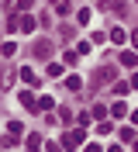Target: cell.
Segmentation results:
<instances>
[{
  "instance_id": "4dcf8cb0",
  "label": "cell",
  "mask_w": 138,
  "mask_h": 152,
  "mask_svg": "<svg viewBox=\"0 0 138 152\" xmlns=\"http://www.w3.org/2000/svg\"><path fill=\"white\" fill-rule=\"evenodd\" d=\"M135 152H138V138H135Z\"/></svg>"
},
{
  "instance_id": "6da1fadb",
  "label": "cell",
  "mask_w": 138,
  "mask_h": 152,
  "mask_svg": "<svg viewBox=\"0 0 138 152\" xmlns=\"http://www.w3.org/2000/svg\"><path fill=\"white\" fill-rule=\"evenodd\" d=\"M83 138H86V128H73V132L62 135V149H76V145H83Z\"/></svg>"
},
{
  "instance_id": "d6986e66",
  "label": "cell",
  "mask_w": 138,
  "mask_h": 152,
  "mask_svg": "<svg viewBox=\"0 0 138 152\" xmlns=\"http://www.w3.org/2000/svg\"><path fill=\"white\" fill-rule=\"evenodd\" d=\"M18 73H21V69H18ZM18 73H7V76H4V90H10V86H14V80H18Z\"/></svg>"
},
{
  "instance_id": "83f0119b",
  "label": "cell",
  "mask_w": 138,
  "mask_h": 152,
  "mask_svg": "<svg viewBox=\"0 0 138 152\" xmlns=\"http://www.w3.org/2000/svg\"><path fill=\"white\" fill-rule=\"evenodd\" d=\"M131 90H138V73H135V76H131Z\"/></svg>"
},
{
  "instance_id": "e0dca14e",
  "label": "cell",
  "mask_w": 138,
  "mask_h": 152,
  "mask_svg": "<svg viewBox=\"0 0 138 152\" xmlns=\"http://www.w3.org/2000/svg\"><path fill=\"white\" fill-rule=\"evenodd\" d=\"M0 52H4V56L10 59V56H14V52H18V45H14V42H10V38H7V45H0Z\"/></svg>"
},
{
  "instance_id": "ac0fdd59",
  "label": "cell",
  "mask_w": 138,
  "mask_h": 152,
  "mask_svg": "<svg viewBox=\"0 0 138 152\" xmlns=\"http://www.w3.org/2000/svg\"><path fill=\"white\" fill-rule=\"evenodd\" d=\"M121 142H135V128H121Z\"/></svg>"
},
{
  "instance_id": "cb8c5ba5",
  "label": "cell",
  "mask_w": 138,
  "mask_h": 152,
  "mask_svg": "<svg viewBox=\"0 0 138 152\" xmlns=\"http://www.w3.org/2000/svg\"><path fill=\"white\" fill-rule=\"evenodd\" d=\"M45 152H62V142H48V145H45Z\"/></svg>"
},
{
  "instance_id": "4316f807",
  "label": "cell",
  "mask_w": 138,
  "mask_h": 152,
  "mask_svg": "<svg viewBox=\"0 0 138 152\" xmlns=\"http://www.w3.org/2000/svg\"><path fill=\"white\" fill-rule=\"evenodd\" d=\"M131 45H135V48H138V28H135V31H131Z\"/></svg>"
},
{
  "instance_id": "603a6c76",
  "label": "cell",
  "mask_w": 138,
  "mask_h": 152,
  "mask_svg": "<svg viewBox=\"0 0 138 152\" xmlns=\"http://www.w3.org/2000/svg\"><path fill=\"white\" fill-rule=\"evenodd\" d=\"M14 31H18V18L10 14V18H7V35H14Z\"/></svg>"
},
{
  "instance_id": "484cf974",
  "label": "cell",
  "mask_w": 138,
  "mask_h": 152,
  "mask_svg": "<svg viewBox=\"0 0 138 152\" xmlns=\"http://www.w3.org/2000/svg\"><path fill=\"white\" fill-rule=\"evenodd\" d=\"M18 7H21V10H28V7H31V0H18Z\"/></svg>"
},
{
  "instance_id": "7a4b0ae2",
  "label": "cell",
  "mask_w": 138,
  "mask_h": 152,
  "mask_svg": "<svg viewBox=\"0 0 138 152\" xmlns=\"http://www.w3.org/2000/svg\"><path fill=\"white\" fill-rule=\"evenodd\" d=\"M93 83H97V86H107V83H114V69H110V66L97 69V76H93Z\"/></svg>"
},
{
  "instance_id": "30bf717a",
  "label": "cell",
  "mask_w": 138,
  "mask_h": 152,
  "mask_svg": "<svg viewBox=\"0 0 138 152\" xmlns=\"http://www.w3.org/2000/svg\"><path fill=\"white\" fill-rule=\"evenodd\" d=\"M52 4H55L59 14H69V10H73V0H52Z\"/></svg>"
},
{
  "instance_id": "8992f818",
  "label": "cell",
  "mask_w": 138,
  "mask_h": 152,
  "mask_svg": "<svg viewBox=\"0 0 138 152\" xmlns=\"http://www.w3.org/2000/svg\"><path fill=\"white\" fill-rule=\"evenodd\" d=\"M21 104H24L28 111H42V107H38V100H35V94H31V90H24V94H21Z\"/></svg>"
},
{
  "instance_id": "f1b7e54d",
  "label": "cell",
  "mask_w": 138,
  "mask_h": 152,
  "mask_svg": "<svg viewBox=\"0 0 138 152\" xmlns=\"http://www.w3.org/2000/svg\"><path fill=\"white\" fill-rule=\"evenodd\" d=\"M107 152H121V145H110V149H107Z\"/></svg>"
},
{
  "instance_id": "5bb4252c",
  "label": "cell",
  "mask_w": 138,
  "mask_h": 152,
  "mask_svg": "<svg viewBox=\"0 0 138 152\" xmlns=\"http://www.w3.org/2000/svg\"><path fill=\"white\" fill-rule=\"evenodd\" d=\"M110 132H114V124H110V121H107V118H104V121H100V124H97V135H110Z\"/></svg>"
},
{
  "instance_id": "8fae6325",
  "label": "cell",
  "mask_w": 138,
  "mask_h": 152,
  "mask_svg": "<svg viewBox=\"0 0 138 152\" xmlns=\"http://www.w3.org/2000/svg\"><path fill=\"white\" fill-rule=\"evenodd\" d=\"M110 114H114V118H124V114H128V104H124V100H118V104L110 107Z\"/></svg>"
},
{
  "instance_id": "7c38bea8",
  "label": "cell",
  "mask_w": 138,
  "mask_h": 152,
  "mask_svg": "<svg viewBox=\"0 0 138 152\" xmlns=\"http://www.w3.org/2000/svg\"><path fill=\"white\" fill-rule=\"evenodd\" d=\"M128 90H131V83H124V80H118V83H114V94H118V97H124Z\"/></svg>"
},
{
  "instance_id": "3957f363",
  "label": "cell",
  "mask_w": 138,
  "mask_h": 152,
  "mask_svg": "<svg viewBox=\"0 0 138 152\" xmlns=\"http://www.w3.org/2000/svg\"><path fill=\"white\" fill-rule=\"evenodd\" d=\"M35 59H42V62H45V59H52V42H45V38H42V42L35 45Z\"/></svg>"
},
{
  "instance_id": "4fadbf2b",
  "label": "cell",
  "mask_w": 138,
  "mask_h": 152,
  "mask_svg": "<svg viewBox=\"0 0 138 152\" xmlns=\"http://www.w3.org/2000/svg\"><path fill=\"white\" fill-rule=\"evenodd\" d=\"M93 118H97V121H104V118H107V107H104V104H93Z\"/></svg>"
},
{
  "instance_id": "ffe728a7",
  "label": "cell",
  "mask_w": 138,
  "mask_h": 152,
  "mask_svg": "<svg viewBox=\"0 0 138 152\" xmlns=\"http://www.w3.org/2000/svg\"><path fill=\"white\" fill-rule=\"evenodd\" d=\"M90 18H93L90 10H80V14H76V21H80V24H90Z\"/></svg>"
},
{
  "instance_id": "2e32d148",
  "label": "cell",
  "mask_w": 138,
  "mask_h": 152,
  "mask_svg": "<svg viewBox=\"0 0 138 152\" xmlns=\"http://www.w3.org/2000/svg\"><path fill=\"white\" fill-rule=\"evenodd\" d=\"M38 107H42V111H52L55 100H52V97H38Z\"/></svg>"
},
{
  "instance_id": "f546056e",
  "label": "cell",
  "mask_w": 138,
  "mask_h": 152,
  "mask_svg": "<svg viewBox=\"0 0 138 152\" xmlns=\"http://www.w3.org/2000/svg\"><path fill=\"white\" fill-rule=\"evenodd\" d=\"M131 121H135V124H138V111H135V114H131Z\"/></svg>"
},
{
  "instance_id": "d4e9b609",
  "label": "cell",
  "mask_w": 138,
  "mask_h": 152,
  "mask_svg": "<svg viewBox=\"0 0 138 152\" xmlns=\"http://www.w3.org/2000/svg\"><path fill=\"white\" fill-rule=\"evenodd\" d=\"M86 152H104V149H100L97 142H90V145H86Z\"/></svg>"
},
{
  "instance_id": "ba28073f",
  "label": "cell",
  "mask_w": 138,
  "mask_h": 152,
  "mask_svg": "<svg viewBox=\"0 0 138 152\" xmlns=\"http://www.w3.org/2000/svg\"><path fill=\"white\" fill-rule=\"evenodd\" d=\"M121 66L135 69V66H138V52H121Z\"/></svg>"
},
{
  "instance_id": "9a60e30c",
  "label": "cell",
  "mask_w": 138,
  "mask_h": 152,
  "mask_svg": "<svg viewBox=\"0 0 138 152\" xmlns=\"http://www.w3.org/2000/svg\"><path fill=\"white\" fill-rule=\"evenodd\" d=\"M66 86H69V90H80L83 80H80V76H66Z\"/></svg>"
},
{
  "instance_id": "9c48e42d",
  "label": "cell",
  "mask_w": 138,
  "mask_h": 152,
  "mask_svg": "<svg viewBox=\"0 0 138 152\" xmlns=\"http://www.w3.org/2000/svg\"><path fill=\"white\" fill-rule=\"evenodd\" d=\"M21 80H24L28 86H35V83H38V73H35V69H28V66H24V69H21Z\"/></svg>"
},
{
  "instance_id": "44dd1931",
  "label": "cell",
  "mask_w": 138,
  "mask_h": 152,
  "mask_svg": "<svg viewBox=\"0 0 138 152\" xmlns=\"http://www.w3.org/2000/svg\"><path fill=\"white\" fill-rule=\"evenodd\" d=\"M76 45H80V48H76V52H80V56H86V52H90V48H93V42H76Z\"/></svg>"
},
{
  "instance_id": "52a82bcc",
  "label": "cell",
  "mask_w": 138,
  "mask_h": 152,
  "mask_svg": "<svg viewBox=\"0 0 138 152\" xmlns=\"http://www.w3.org/2000/svg\"><path fill=\"white\" fill-rule=\"evenodd\" d=\"M128 31H124V28H110V42H118V45H124V42H128Z\"/></svg>"
},
{
  "instance_id": "5b68a950",
  "label": "cell",
  "mask_w": 138,
  "mask_h": 152,
  "mask_svg": "<svg viewBox=\"0 0 138 152\" xmlns=\"http://www.w3.org/2000/svg\"><path fill=\"white\" fill-rule=\"evenodd\" d=\"M24 145H28V152H38V149H42L45 142H42V135H38V132H31V135L24 138Z\"/></svg>"
},
{
  "instance_id": "277c9868",
  "label": "cell",
  "mask_w": 138,
  "mask_h": 152,
  "mask_svg": "<svg viewBox=\"0 0 138 152\" xmlns=\"http://www.w3.org/2000/svg\"><path fill=\"white\" fill-rule=\"evenodd\" d=\"M18 31L31 35V31H35V18H31V14H21V18H18Z\"/></svg>"
},
{
  "instance_id": "7402d4cb",
  "label": "cell",
  "mask_w": 138,
  "mask_h": 152,
  "mask_svg": "<svg viewBox=\"0 0 138 152\" xmlns=\"http://www.w3.org/2000/svg\"><path fill=\"white\" fill-rule=\"evenodd\" d=\"M62 59H66V62H69V66H73L76 59H80V52H76V48H69V52H66V56H62Z\"/></svg>"
}]
</instances>
